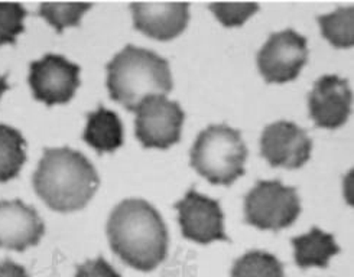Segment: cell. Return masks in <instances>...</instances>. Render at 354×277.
I'll return each mask as SVG.
<instances>
[{
  "instance_id": "6da1fadb",
  "label": "cell",
  "mask_w": 354,
  "mask_h": 277,
  "mask_svg": "<svg viewBox=\"0 0 354 277\" xmlns=\"http://www.w3.org/2000/svg\"><path fill=\"white\" fill-rule=\"evenodd\" d=\"M110 247L127 266L151 271L168 254L167 225L153 205L124 200L111 211L107 222Z\"/></svg>"
},
{
  "instance_id": "7a4b0ae2",
  "label": "cell",
  "mask_w": 354,
  "mask_h": 277,
  "mask_svg": "<svg viewBox=\"0 0 354 277\" xmlns=\"http://www.w3.org/2000/svg\"><path fill=\"white\" fill-rule=\"evenodd\" d=\"M100 179L90 160L70 148L45 149L34 188L41 200L58 213L83 209L97 191Z\"/></svg>"
},
{
  "instance_id": "3957f363",
  "label": "cell",
  "mask_w": 354,
  "mask_h": 277,
  "mask_svg": "<svg viewBox=\"0 0 354 277\" xmlns=\"http://www.w3.org/2000/svg\"><path fill=\"white\" fill-rule=\"evenodd\" d=\"M172 87L168 61L143 48L127 45L107 65L111 100L129 111H136L148 97L169 94Z\"/></svg>"
},
{
  "instance_id": "277c9868",
  "label": "cell",
  "mask_w": 354,
  "mask_h": 277,
  "mask_svg": "<svg viewBox=\"0 0 354 277\" xmlns=\"http://www.w3.org/2000/svg\"><path fill=\"white\" fill-rule=\"evenodd\" d=\"M248 148L239 130L227 124L208 126L191 149V166L213 185H232L245 175Z\"/></svg>"
},
{
  "instance_id": "5b68a950",
  "label": "cell",
  "mask_w": 354,
  "mask_h": 277,
  "mask_svg": "<svg viewBox=\"0 0 354 277\" xmlns=\"http://www.w3.org/2000/svg\"><path fill=\"white\" fill-rule=\"evenodd\" d=\"M301 213L295 188L281 181H259L246 195L245 220L261 230L279 231L292 225Z\"/></svg>"
},
{
  "instance_id": "8992f818",
  "label": "cell",
  "mask_w": 354,
  "mask_h": 277,
  "mask_svg": "<svg viewBox=\"0 0 354 277\" xmlns=\"http://www.w3.org/2000/svg\"><path fill=\"white\" fill-rule=\"evenodd\" d=\"M185 114L176 102L167 95L145 99L136 108V137L143 148L168 149L181 139Z\"/></svg>"
},
{
  "instance_id": "52a82bcc",
  "label": "cell",
  "mask_w": 354,
  "mask_h": 277,
  "mask_svg": "<svg viewBox=\"0 0 354 277\" xmlns=\"http://www.w3.org/2000/svg\"><path fill=\"white\" fill-rule=\"evenodd\" d=\"M307 58V39L294 29H285L269 37L257 54V67L266 83L285 84L299 75Z\"/></svg>"
},
{
  "instance_id": "ba28073f",
  "label": "cell",
  "mask_w": 354,
  "mask_h": 277,
  "mask_svg": "<svg viewBox=\"0 0 354 277\" xmlns=\"http://www.w3.org/2000/svg\"><path fill=\"white\" fill-rule=\"evenodd\" d=\"M29 86L38 102L46 106L66 104L80 87V67L62 55L48 54L30 64Z\"/></svg>"
},
{
  "instance_id": "9c48e42d",
  "label": "cell",
  "mask_w": 354,
  "mask_h": 277,
  "mask_svg": "<svg viewBox=\"0 0 354 277\" xmlns=\"http://www.w3.org/2000/svg\"><path fill=\"white\" fill-rule=\"evenodd\" d=\"M311 151L307 132L292 122L272 123L261 137V155L272 168L299 169L310 160Z\"/></svg>"
},
{
  "instance_id": "30bf717a",
  "label": "cell",
  "mask_w": 354,
  "mask_h": 277,
  "mask_svg": "<svg viewBox=\"0 0 354 277\" xmlns=\"http://www.w3.org/2000/svg\"><path fill=\"white\" fill-rule=\"evenodd\" d=\"M183 236L198 244L229 241L224 231V216L218 201L189 189L185 197L175 204Z\"/></svg>"
},
{
  "instance_id": "8fae6325",
  "label": "cell",
  "mask_w": 354,
  "mask_h": 277,
  "mask_svg": "<svg viewBox=\"0 0 354 277\" xmlns=\"http://www.w3.org/2000/svg\"><path fill=\"white\" fill-rule=\"evenodd\" d=\"M308 107L315 126L328 130L342 127L351 110V90L347 79L337 75L318 78L310 93Z\"/></svg>"
},
{
  "instance_id": "7c38bea8",
  "label": "cell",
  "mask_w": 354,
  "mask_h": 277,
  "mask_svg": "<svg viewBox=\"0 0 354 277\" xmlns=\"http://www.w3.org/2000/svg\"><path fill=\"white\" fill-rule=\"evenodd\" d=\"M45 234V224L35 208L22 201H0V247L25 251L37 246Z\"/></svg>"
},
{
  "instance_id": "4fadbf2b",
  "label": "cell",
  "mask_w": 354,
  "mask_h": 277,
  "mask_svg": "<svg viewBox=\"0 0 354 277\" xmlns=\"http://www.w3.org/2000/svg\"><path fill=\"white\" fill-rule=\"evenodd\" d=\"M133 25L158 41H171L185 30L189 19L188 3H132Z\"/></svg>"
},
{
  "instance_id": "5bb4252c",
  "label": "cell",
  "mask_w": 354,
  "mask_h": 277,
  "mask_svg": "<svg viewBox=\"0 0 354 277\" xmlns=\"http://www.w3.org/2000/svg\"><path fill=\"white\" fill-rule=\"evenodd\" d=\"M294 258L298 267H328L330 258L340 253L339 244L335 242L331 234L314 227L310 233L292 238Z\"/></svg>"
},
{
  "instance_id": "9a60e30c",
  "label": "cell",
  "mask_w": 354,
  "mask_h": 277,
  "mask_svg": "<svg viewBox=\"0 0 354 277\" xmlns=\"http://www.w3.org/2000/svg\"><path fill=\"white\" fill-rule=\"evenodd\" d=\"M84 140L99 153H111L123 144V126L116 113L99 107L87 114Z\"/></svg>"
},
{
  "instance_id": "2e32d148",
  "label": "cell",
  "mask_w": 354,
  "mask_h": 277,
  "mask_svg": "<svg viewBox=\"0 0 354 277\" xmlns=\"http://www.w3.org/2000/svg\"><path fill=\"white\" fill-rule=\"evenodd\" d=\"M25 146V139L18 130L0 124V182L18 176L26 160Z\"/></svg>"
},
{
  "instance_id": "e0dca14e",
  "label": "cell",
  "mask_w": 354,
  "mask_h": 277,
  "mask_svg": "<svg viewBox=\"0 0 354 277\" xmlns=\"http://www.w3.org/2000/svg\"><path fill=\"white\" fill-rule=\"evenodd\" d=\"M323 37L335 48H351L354 44V9L353 6L337 9L324 16H318Z\"/></svg>"
},
{
  "instance_id": "ac0fdd59",
  "label": "cell",
  "mask_w": 354,
  "mask_h": 277,
  "mask_svg": "<svg viewBox=\"0 0 354 277\" xmlns=\"http://www.w3.org/2000/svg\"><path fill=\"white\" fill-rule=\"evenodd\" d=\"M232 277H285V271L277 256L252 250L236 260Z\"/></svg>"
},
{
  "instance_id": "d6986e66",
  "label": "cell",
  "mask_w": 354,
  "mask_h": 277,
  "mask_svg": "<svg viewBox=\"0 0 354 277\" xmlns=\"http://www.w3.org/2000/svg\"><path fill=\"white\" fill-rule=\"evenodd\" d=\"M90 8V3H42L38 13L61 34L68 26H78Z\"/></svg>"
},
{
  "instance_id": "ffe728a7",
  "label": "cell",
  "mask_w": 354,
  "mask_h": 277,
  "mask_svg": "<svg viewBox=\"0 0 354 277\" xmlns=\"http://www.w3.org/2000/svg\"><path fill=\"white\" fill-rule=\"evenodd\" d=\"M26 15L28 12L19 3H0V45L16 42L25 30Z\"/></svg>"
},
{
  "instance_id": "44dd1931",
  "label": "cell",
  "mask_w": 354,
  "mask_h": 277,
  "mask_svg": "<svg viewBox=\"0 0 354 277\" xmlns=\"http://www.w3.org/2000/svg\"><path fill=\"white\" fill-rule=\"evenodd\" d=\"M220 23L226 28L241 26L259 10L257 3H212L208 6Z\"/></svg>"
},
{
  "instance_id": "7402d4cb",
  "label": "cell",
  "mask_w": 354,
  "mask_h": 277,
  "mask_svg": "<svg viewBox=\"0 0 354 277\" xmlns=\"http://www.w3.org/2000/svg\"><path fill=\"white\" fill-rule=\"evenodd\" d=\"M75 277H122L103 257L87 260L86 263L77 267Z\"/></svg>"
},
{
  "instance_id": "603a6c76",
  "label": "cell",
  "mask_w": 354,
  "mask_h": 277,
  "mask_svg": "<svg viewBox=\"0 0 354 277\" xmlns=\"http://www.w3.org/2000/svg\"><path fill=\"white\" fill-rule=\"evenodd\" d=\"M0 277H30L24 266L12 262V260H3L0 262Z\"/></svg>"
},
{
  "instance_id": "cb8c5ba5",
  "label": "cell",
  "mask_w": 354,
  "mask_h": 277,
  "mask_svg": "<svg viewBox=\"0 0 354 277\" xmlns=\"http://www.w3.org/2000/svg\"><path fill=\"white\" fill-rule=\"evenodd\" d=\"M9 90V84H8V75H0V97L3 95L5 91Z\"/></svg>"
}]
</instances>
